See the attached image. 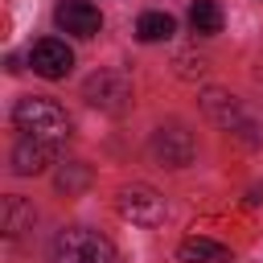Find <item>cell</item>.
<instances>
[{"label":"cell","instance_id":"cell-1","mask_svg":"<svg viewBox=\"0 0 263 263\" xmlns=\"http://www.w3.org/2000/svg\"><path fill=\"white\" fill-rule=\"evenodd\" d=\"M12 127L25 132V136H33V140L62 144V140L70 136V115H66V107H62L58 99H49V95H25V99H16V107H12Z\"/></svg>","mask_w":263,"mask_h":263},{"label":"cell","instance_id":"cell-8","mask_svg":"<svg viewBox=\"0 0 263 263\" xmlns=\"http://www.w3.org/2000/svg\"><path fill=\"white\" fill-rule=\"evenodd\" d=\"M58 148H62V144L21 136V140H16V148H12V156H8V164H12V173H16V177H37V173H45V168L58 160Z\"/></svg>","mask_w":263,"mask_h":263},{"label":"cell","instance_id":"cell-7","mask_svg":"<svg viewBox=\"0 0 263 263\" xmlns=\"http://www.w3.org/2000/svg\"><path fill=\"white\" fill-rule=\"evenodd\" d=\"M29 66H33V74L58 82V78H66V74L74 70V49H70L66 41H58V37H41V41L29 49Z\"/></svg>","mask_w":263,"mask_h":263},{"label":"cell","instance_id":"cell-15","mask_svg":"<svg viewBox=\"0 0 263 263\" xmlns=\"http://www.w3.org/2000/svg\"><path fill=\"white\" fill-rule=\"evenodd\" d=\"M177 74H181V78H201V74H205V62H201V58L193 62V58L181 53V58H177Z\"/></svg>","mask_w":263,"mask_h":263},{"label":"cell","instance_id":"cell-14","mask_svg":"<svg viewBox=\"0 0 263 263\" xmlns=\"http://www.w3.org/2000/svg\"><path fill=\"white\" fill-rule=\"evenodd\" d=\"M53 185H58V193H66V197H78V193L90 185V164H82V160L62 164L58 177H53Z\"/></svg>","mask_w":263,"mask_h":263},{"label":"cell","instance_id":"cell-11","mask_svg":"<svg viewBox=\"0 0 263 263\" xmlns=\"http://www.w3.org/2000/svg\"><path fill=\"white\" fill-rule=\"evenodd\" d=\"M177 259H181V263H230V247L193 234V238H185V242L177 247Z\"/></svg>","mask_w":263,"mask_h":263},{"label":"cell","instance_id":"cell-13","mask_svg":"<svg viewBox=\"0 0 263 263\" xmlns=\"http://www.w3.org/2000/svg\"><path fill=\"white\" fill-rule=\"evenodd\" d=\"M173 33H177V21L168 12H144L136 21V37L140 41H168Z\"/></svg>","mask_w":263,"mask_h":263},{"label":"cell","instance_id":"cell-3","mask_svg":"<svg viewBox=\"0 0 263 263\" xmlns=\"http://www.w3.org/2000/svg\"><path fill=\"white\" fill-rule=\"evenodd\" d=\"M53 263H115V247L90 226H66L53 234Z\"/></svg>","mask_w":263,"mask_h":263},{"label":"cell","instance_id":"cell-6","mask_svg":"<svg viewBox=\"0 0 263 263\" xmlns=\"http://www.w3.org/2000/svg\"><path fill=\"white\" fill-rule=\"evenodd\" d=\"M115 210H119V218H127L132 226H160V222H164V197H160L152 185H144V181L123 185V189L115 193Z\"/></svg>","mask_w":263,"mask_h":263},{"label":"cell","instance_id":"cell-2","mask_svg":"<svg viewBox=\"0 0 263 263\" xmlns=\"http://www.w3.org/2000/svg\"><path fill=\"white\" fill-rule=\"evenodd\" d=\"M201 111H205V119H210V123H218L222 132L238 136L242 144H263V119H259V115H251V111L242 107V99H234L230 90L210 86V90L201 95Z\"/></svg>","mask_w":263,"mask_h":263},{"label":"cell","instance_id":"cell-5","mask_svg":"<svg viewBox=\"0 0 263 263\" xmlns=\"http://www.w3.org/2000/svg\"><path fill=\"white\" fill-rule=\"evenodd\" d=\"M148 152L160 168H189L197 156V140L185 123H160L148 140Z\"/></svg>","mask_w":263,"mask_h":263},{"label":"cell","instance_id":"cell-9","mask_svg":"<svg viewBox=\"0 0 263 263\" xmlns=\"http://www.w3.org/2000/svg\"><path fill=\"white\" fill-rule=\"evenodd\" d=\"M53 16H58V25H62L66 33H74V37H95V33L103 29V12H99L90 0H58Z\"/></svg>","mask_w":263,"mask_h":263},{"label":"cell","instance_id":"cell-10","mask_svg":"<svg viewBox=\"0 0 263 263\" xmlns=\"http://www.w3.org/2000/svg\"><path fill=\"white\" fill-rule=\"evenodd\" d=\"M33 205L21 197V193H8L4 201H0V230L8 234V238H21L25 230H33Z\"/></svg>","mask_w":263,"mask_h":263},{"label":"cell","instance_id":"cell-12","mask_svg":"<svg viewBox=\"0 0 263 263\" xmlns=\"http://www.w3.org/2000/svg\"><path fill=\"white\" fill-rule=\"evenodd\" d=\"M189 29H193L197 37L222 33V8H218L214 0H193V8H189Z\"/></svg>","mask_w":263,"mask_h":263},{"label":"cell","instance_id":"cell-4","mask_svg":"<svg viewBox=\"0 0 263 263\" xmlns=\"http://www.w3.org/2000/svg\"><path fill=\"white\" fill-rule=\"evenodd\" d=\"M82 99L107 115H127L136 103V90H132V78L123 70H95L82 82Z\"/></svg>","mask_w":263,"mask_h":263}]
</instances>
